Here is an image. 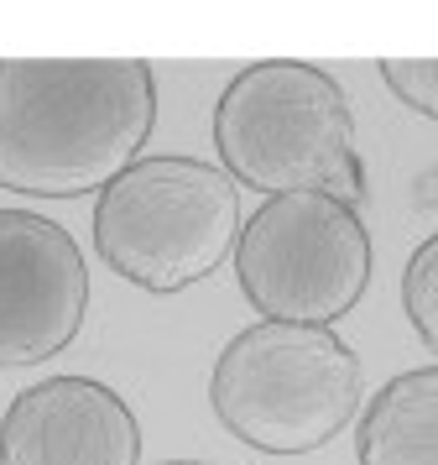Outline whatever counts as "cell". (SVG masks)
<instances>
[{
    "instance_id": "cell-5",
    "label": "cell",
    "mask_w": 438,
    "mask_h": 465,
    "mask_svg": "<svg viewBox=\"0 0 438 465\" xmlns=\"http://www.w3.org/2000/svg\"><path fill=\"white\" fill-rule=\"evenodd\" d=\"M235 277L261 319L334 324L371 282V235L360 210L329 193H277L235 235Z\"/></svg>"
},
{
    "instance_id": "cell-2",
    "label": "cell",
    "mask_w": 438,
    "mask_h": 465,
    "mask_svg": "<svg viewBox=\"0 0 438 465\" xmlns=\"http://www.w3.org/2000/svg\"><path fill=\"white\" fill-rule=\"evenodd\" d=\"M214 147L229 183L261 193H329L365 199L355 157V115L324 68L297 58H261L240 68L214 105Z\"/></svg>"
},
{
    "instance_id": "cell-4",
    "label": "cell",
    "mask_w": 438,
    "mask_h": 465,
    "mask_svg": "<svg viewBox=\"0 0 438 465\" xmlns=\"http://www.w3.org/2000/svg\"><path fill=\"white\" fill-rule=\"evenodd\" d=\"M240 235V193L204 157H136L94 199V252L146 293L204 282Z\"/></svg>"
},
{
    "instance_id": "cell-9",
    "label": "cell",
    "mask_w": 438,
    "mask_h": 465,
    "mask_svg": "<svg viewBox=\"0 0 438 465\" xmlns=\"http://www.w3.org/2000/svg\"><path fill=\"white\" fill-rule=\"evenodd\" d=\"M402 309L413 319L417 340L438 351V231L407 256V272H402Z\"/></svg>"
},
{
    "instance_id": "cell-3",
    "label": "cell",
    "mask_w": 438,
    "mask_h": 465,
    "mask_svg": "<svg viewBox=\"0 0 438 465\" xmlns=\"http://www.w3.org/2000/svg\"><path fill=\"white\" fill-rule=\"evenodd\" d=\"M360 356L329 324L261 319L229 340L209 371V408L261 455H313L360 413Z\"/></svg>"
},
{
    "instance_id": "cell-11",
    "label": "cell",
    "mask_w": 438,
    "mask_h": 465,
    "mask_svg": "<svg viewBox=\"0 0 438 465\" xmlns=\"http://www.w3.org/2000/svg\"><path fill=\"white\" fill-rule=\"evenodd\" d=\"M162 465H209V460H162Z\"/></svg>"
},
{
    "instance_id": "cell-8",
    "label": "cell",
    "mask_w": 438,
    "mask_h": 465,
    "mask_svg": "<svg viewBox=\"0 0 438 465\" xmlns=\"http://www.w3.org/2000/svg\"><path fill=\"white\" fill-rule=\"evenodd\" d=\"M360 465H438V366L392 377L360 413Z\"/></svg>"
},
{
    "instance_id": "cell-10",
    "label": "cell",
    "mask_w": 438,
    "mask_h": 465,
    "mask_svg": "<svg viewBox=\"0 0 438 465\" xmlns=\"http://www.w3.org/2000/svg\"><path fill=\"white\" fill-rule=\"evenodd\" d=\"M381 79L402 105L438 121V58H381Z\"/></svg>"
},
{
    "instance_id": "cell-6",
    "label": "cell",
    "mask_w": 438,
    "mask_h": 465,
    "mask_svg": "<svg viewBox=\"0 0 438 465\" xmlns=\"http://www.w3.org/2000/svg\"><path fill=\"white\" fill-rule=\"evenodd\" d=\"M83 314L89 267L79 241L37 210H0V371L68 351Z\"/></svg>"
},
{
    "instance_id": "cell-1",
    "label": "cell",
    "mask_w": 438,
    "mask_h": 465,
    "mask_svg": "<svg viewBox=\"0 0 438 465\" xmlns=\"http://www.w3.org/2000/svg\"><path fill=\"white\" fill-rule=\"evenodd\" d=\"M151 126L146 58H0V189L100 193L136 163Z\"/></svg>"
},
{
    "instance_id": "cell-7",
    "label": "cell",
    "mask_w": 438,
    "mask_h": 465,
    "mask_svg": "<svg viewBox=\"0 0 438 465\" xmlns=\"http://www.w3.org/2000/svg\"><path fill=\"white\" fill-rule=\"evenodd\" d=\"M0 465H141V423L104 381L47 377L5 408Z\"/></svg>"
}]
</instances>
